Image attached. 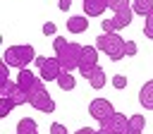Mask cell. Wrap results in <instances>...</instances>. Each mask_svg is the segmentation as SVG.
Masks as SVG:
<instances>
[{
	"label": "cell",
	"instance_id": "22",
	"mask_svg": "<svg viewBox=\"0 0 153 134\" xmlns=\"http://www.w3.org/2000/svg\"><path fill=\"white\" fill-rule=\"evenodd\" d=\"M124 86H127V77H124V74H115V77H112V89L122 91Z\"/></svg>",
	"mask_w": 153,
	"mask_h": 134
},
{
	"label": "cell",
	"instance_id": "4",
	"mask_svg": "<svg viewBox=\"0 0 153 134\" xmlns=\"http://www.w3.org/2000/svg\"><path fill=\"white\" fill-rule=\"evenodd\" d=\"M134 14H136V12H134L131 5H127V7L117 10V12H112V19H103V22H100L103 34H117L120 29H127V26L131 24Z\"/></svg>",
	"mask_w": 153,
	"mask_h": 134
},
{
	"label": "cell",
	"instance_id": "16",
	"mask_svg": "<svg viewBox=\"0 0 153 134\" xmlns=\"http://www.w3.org/2000/svg\"><path fill=\"white\" fill-rule=\"evenodd\" d=\"M86 81H88L93 89H103V86L108 84V74L103 72V67H98V69H96V72H93V74H91Z\"/></svg>",
	"mask_w": 153,
	"mask_h": 134
},
{
	"label": "cell",
	"instance_id": "30",
	"mask_svg": "<svg viewBox=\"0 0 153 134\" xmlns=\"http://www.w3.org/2000/svg\"><path fill=\"white\" fill-rule=\"evenodd\" d=\"M96 134H108V132H103V129H98V132H96Z\"/></svg>",
	"mask_w": 153,
	"mask_h": 134
},
{
	"label": "cell",
	"instance_id": "23",
	"mask_svg": "<svg viewBox=\"0 0 153 134\" xmlns=\"http://www.w3.org/2000/svg\"><path fill=\"white\" fill-rule=\"evenodd\" d=\"M108 2H110V10H112V12H117V10L127 7V5H131V0H108Z\"/></svg>",
	"mask_w": 153,
	"mask_h": 134
},
{
	"label": "cell",
	"instance_id": "21",
	"mask_svg": "<svg viewBox=\"0 0 153 134\" xmlns=\"http://www.w3.org/2000/svg\"><path fill=\"white\" fill-rule=\"evenodd\" d=\"M143 36L153 41V12L143 17Z\"/></svg>",
	"mask_w": 153,
	"mask_h": 134
},
{
	"label": "cell",
	"instance_id": "9",
	"mask_svg": "<svg viewBox=\"0 0 153 134\" xmlns=\"http://www.w3.org/2000/svg\"><path fill=\"white\" fill-rule=\"evenodd\" d=\"M112 112H115V108H112V103L108 98H93L88 103V115L93 120H98V122H105Z\"/></svg>",
	"mask_w": 153,
	"mask_h": 134
},
{
	"label": "cell",
	"instance_id": "19",
	"mask_svg": "<svg viewBox=\"0 0 153 134\" xmlns=\"http://www.w3.org/2000/svg\"><path fill=\"white\" fill-rule=\"evenodd\" d=\"M143 127H146V117L141 112L129 117V132H143Z\"/></svg>",
	"mask_w": 153,
	"mask_h": 134
},
{
	"label": "cell",
	"instance_id": "25",
	"mask_svg": "<svg viewBox=\"0 0 153 134\" xmlns=\"http://www.w3.org/2000/svg\"><path fill=\"white\" fill-rule=\"evenodd\" d=\"M48 132H50V134H69V132H67V127H65V124H60V122H53Z\"/></svg>",
	"mask_w": 153,
	"mask_h": 134
},
{
	"label": "cell",
	"instance_id": "8",
	"mask_svg": "<svg viewBox=\"0 0 153 134\" xmlns=\"http://www.w3.org/2000/svg\"><path fill=\"white\" fill-rule=\"evenodd\" d=\"M100 129L108 134H129V117L115 110L105 122H100Z\"/></svg>",
	"mask_w": 153,
	"mask_h": 134
},
{
	"label": "cell",
	"instance_id": "5",
	"mask_svg": "<svg viewBox=\"0 0 153 134\" xmlns=\"http://www.w3.org/2000/svg\"><path fill=\"white\" fill-rule=\"evenodd\" d=\"M29 105L36 108V110H41V112H53L55 110V100L48 93V89L43 86V79H38V84L29 91Z\"/></svg>",
	"mask_w": 153,
	"mask_h": 134
},
{
	"label": "cell",
	"instance_id": "10",
	"mask_svg": "<svg viewBox=\"0 0 153 134\" xmlns=\"http://www.w3.org/2000/svg\"><path fill=\"white\" fill-rule=\"evenodd\" d=\"M84 2V14L86 17H100L105 10H110L108 0H81Z\"/></svg>",
	"mask_w": 153,
	"mask_h": 134
},
{
	"label": "cell",
	"instance_id": "2",
	"mask_svg": "<svg viewBox=\"0 0 153 134\" xmlns=\"http://www.w3.org/2000/svg\"><path fill=\"white\" fill-rule=\"evenodd\" d=\"M96 48H98L100 53H105L110 60H122V57H127V41L120 36V31H117V34H100V36L96 38Z\"/></svg>",
	"mask_w": 153,
	"mask_h": 134
},
{
	"label": "cell",
	"instance_id": "1",
	"mask_svg": "<svg viewBox=\"0 0 153 134\" xmlns=\"http://www.w3.org/2000/svg\"><path fill=\"white\" fill-rule=\"evenodd\" d=\"M53 48H55V57L60 60V65H62L65 72H74V67L79 69V65H81V50H84L81 43H69L67 38L55 36Z\"/></svg>",
	"mask_w": 153,
	"mask_h": 134
},
{
	"label": "cell",
	"instance_id": "31",
	"mask_svg": "<svg viewBox=\"0 0 153 134\" xmlns=\"http://www.w3.org/2000/svg\"><path fill=\"white\" fill-rule=\"evenodd\" d=\"M129 134H143V132H129Z\"/></svg>",
	"mask_w": 153,
	"mask_h": 134
},
{
	"label": "cell",
	"instance_id": "6",
	"mask_svg": "<svg viewBox=\"0 0 153 134\" xmlns=\"http://www.w3.org/2000/svg\"><path fill=\"white\" fill-rule=\"evenodd\" d=\"M36 67H38V79L43 81H57V77L65 72L57 57H45V55H36Z\"/></svg>",
	"mask_w": 153,
	"mask_h": 134
},
{
	"label": "cell",
	"instance_id": "7",
	"mask_svg": "<svg viewBox=\"0 0 153 134\" xmlns=\"http://www.w3.org/2000/svg\"><path fill=\"white\" fill-rule=\"evenodd\" d=\"M0 98H12L14 105H29V93L17 84V79L0 84Z\"/></svg>",
	"mask_w": 153,
	"mask_h": 134
},
{
	"label": "cell",
	"instance_id": "14",
	"mask_svg": "<svg viewBox=\"0 0 153 134\" xmlns=\"http://www.w3.org/2000/svg\"><path fill=\"white\" fill-rule=\"evenodd\" d=\"M98 48H93V45H84V50H81V65L79 67H96L98 65Z\"/></svg>",
	"mask_w": 153,
	"mask_h": 134
},
{
	"label": "cell",
	"instance_id": "29",
	"mask_svg": "<svg viewBox=\"0 0 153 134\" xmlns=\"http://www.w3.org/2000/svg\"><path fill=\"white\" fill-rule=\"evenodd\" d=\"M74 134H96V132H93L91 127H81V129H76Z\"/></svg>",
	"mask_w": 153,
	"mask_h": 134
},
{
	"label": "cell",
	"instance_id": "17",
	"mask_svg": "<svg viewBox=\"0 0 153 134\" xmlns=\"http://www.w3.org/2000/svg\"><path fill=\"white\" fill-rule=\"evenodd\" d=\"M57 86H60L62 91H72V89L76 86V79H74V74H72V72H62V74L57 77Z\"/></svg>",
	"mask_w": 153,
	"mask_h": 134
},
{
	"label": "cell",
	"instance_id": "20",
	"mask_svg": "<svg viewBox=\"0 0 153 134\" xmlns=\"http://www.w3.org/2000/svg\"><path fill=\"white\" fill-rule=\"evenodd\" d=\"M12 108H17L12 98H0V117H7L12 112Z\"/></svg>",
	"mask_w": 153,
	"mask_h": 134
},
{
	"label": "cell",
	"instance_id": "12",
	"mask_svg": "<svg viewBox=\"0 0 153 134\" xmlns=\"http://www.w3.org/2000/svg\"><path fill=\"white\" fill-rule=\"evenodd\" d=\"M88 29V17L86 14H74L67 19V31L69 34H84Z\"/></svg>",
	"mask_w": 153,
	"mask_h": 134
},
{
	"label": "cell",
	"instance_id": "26",
	"mask_svg": "<svg viewBox=\"0 0 153 134\" xmlns=\"http://www.w3.org/2000/svg\"><path fill=\"white\" fill-rule=\"evenodd\" d=\"M5 81H10V65L0 67V84H5Z\"/></svg>",
	"mask_w": 153,
	"mask_h": 134
},
{
	"label": "cell",
	"instance_id": "11",
	"mask_svg": "<svg viewBox=\"0 0 153 134\" xmlns=\"http://www.w3.org/2000/svg\"><path fill=\"white\" fill-rule=\"evenodd\" d=\"M17 84H19V86L29 93V91L38 84V79H36V74H33L29 67H24V69H19V72H17Z\"/></svg>",
	"mask_w": 153,
	"mask_h": 134
},
{
	"label": "cell",
	"instance_id": "24",
	"mask_svg": "<svg viewBox=\"0 0 153 134\" xmlns=\"http://www.w3.org/2000/svg\"><path fill=\"white\" fill-rule=\"evenodd\" d=\"M41 31H43V36H55V31H57V26H55V22H45Z\"/></svg>",
	"mask_w": 153,
	"mask_h": 134
},
{
	"label": "cell",
	"instance_id": "18",
	"mask_svg": "<svg viewBox=\"0 0 153 134\" xmlns=\"http://www.w3.org/2000/svg\"><path fill=\"white\" fill-rule=\"evenodd\" d=\"M131 7H134V12H136V14L146 17V14H151V12H153V0H131Z\"/></svg>",
	"mask_w": 153,
	"mask_h": 134
},
{
	"label": "cell",
	"instance_id": "27",
	"mask_svg": "<svg viewBox=\"0 0 153 134\" xmlns=\"http://www.w3.org/2000/svg\"><path fill=\"white\" fill-rule=\"evenodd\" d=\"M136 50H139V45H136L134 41H127V57H131V55H136Z\"/></svg>",
	"mask_w": 153,
	"mask_h": 134
},
{
	"label": "cell",
	"instance_id": "3",
	"mask_svg": "<svg viewBox=\"0 0 153 134\" xmlns=\"http://www.w3.org/2000/svg\"><path fill=\"white\" fill-rule=\"evenodd\" d=\"M2 60H5V65H10V67L24 69V67H29V65L36 60V50H33V45H29V43H24V45H10V48H5Z\"/></svg>",
	"mask_w": 153,
	"mask_h": 134
},
{
	"label": "cell",
	"instance_id": "15",
	"mask_svg": "<svg viewBox=\"0 0 153 134\" xmlns=\"http://www.w3.org/2000/svg\"><path fill=\"white\" fill-rule=\"evenodd\" d=\"M17 134H38V124L31 117H22L17 122Z\"/></svg>",
	"mask_w": 153,
	"mask_h": 134
},
{
	"label": "cell",
	"instance_id": "13",
	"mask_svg": "<svg viewBox=\"0 0 153 134\" xmlns=\"http://www.w3.org/2000/svg\"><path fill=\"white\" fill-rule=\"evenodd\" d=\"M139 103L146 110H153V79H148L141 89H139Z\"/></svg>",
	"mask_w": 153,
	"mask_h": 134
},
{
	"label": "cell",
	"instance_id": "28",
	"mask_svg": "<svg viewBox=\"0 0 153 134\" xmlns=\"http://www.w3.org/2000/svg\"><path fill=\"white\" fill-rule=\"evenodd\" d=\"M57 7H60L62 12H67V10L72 7V0H60V5H57Z\"/></svg>",
	"mask_w": 153,
	"mask_h": 134
}]
</instances>
